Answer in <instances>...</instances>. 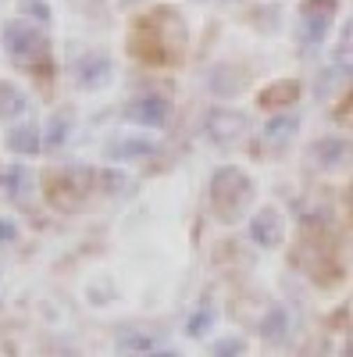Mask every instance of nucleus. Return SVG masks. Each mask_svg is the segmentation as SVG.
Returning a JSON list of instances; mask_svg holds the SVG:
<instances>
[{"label":"nucleus","instance_id":"nucleus-1","mask_svg":"<svg viewBox=\"0 0 353 357\" xmlns=\"http://www.w3.org/2000/svg\"><path fill=\"white\" fill-rule=\"evenodd\" d=\"M253 193V183L243 168H218L211 175V200H214V211L221 218H235L246 207Z\"/></svg>","mask_w":353,"mask_h":357},{"label":"nucleus","instance_id":"nucleus-2","mask_svg":"<svg viewBox=\"0 0 353 357\" xmlns=\"http://www.w3.org/2000/svg\"><path fill=\"white\" fill-rule=\"evenodd\" d=\"M0 43H4V50L15 57L18 65L33 61V57H40L47 50V36L43 29L33 25V22H22V18H11L4 22V29H0Z\"/></svg>","mask_w":353,"mask_h":357},{"label":"nucleus","instance_id":"nucleus-3","mask_svg":"<svg viewBox=\"0 0 353 357\" xmlns=\"http://www.w3.org/2000/svg\"><path fill=\"white\" fill-rule=\"evenodd\" d=\"M250 132V118L243 111H211L207 114V122H203V136H207L214 146H235L243 136Z\"/></svg>","mask_w":353,"mask_h":357},{"label":"nucleus","instance_id":"nucleus-4","mask_svg":"<svg viewBox=\"0 0 353 357\" xmlns=\"http://www.w3.org/2000/svg\"><path fill=\"white\" fill-rule=\"evenodd\" d=\"M336 18V4L332 0H307L300 11V40L304 43H321L332 29Z\"/></svg>","mask_w":353,"mask_h":357},{"label":"nucleus","instance_id":"nucleus-5","mask_svg":"<svg viewBox=\"0 0 353 357\" xmlns=\"http://www.w3.org/2000/svg\"><path fill=\"white\" fill-rule=\"evenodd\" d=\"M111 72H114V65H111V57H107L104 50H86L79 61L72 65V75H75V82H79L82 89H100V86H107V82H111Z\"/></svg>","mask_w":353,"mask_h":357},{"label":"nucleus","instance_id":"nucleus-6","mask_svg":"<svg viewBox=\"0 0 353 357\" xmlns=\"http://www.w3.org/2000/svg\"><path fill=\"white\" fill-rule=\"evenodd\" d=\"M282 232H285V222H282V211L279 207H260V211L250 218V240L264 250H272L282 243Z\"/></svg>","mask_w":353,"mask_h":357},{"label":"nucleus","instance_id":"nucleus-7","mask_svg":"<svg viewBox=\"0 0 353 357\" xmlns=\"http://www.w3.org/2000/svg\"><path fill=\"white\" fill-rule=\"evenodd\" d=\"M311 161L325 172H336V168H346L353 165V143L350 139H339V136H329V139H317L314 151H311Z\"/></svg>","mask_w":353,"mask_h":357},{"label":"nucleus","instance_id":"nucleus-8","mask_svg":"<svg viewBox=\"0 0 353 357\" xmlns=\"http://www.w3.org/2000/svg\"><path fill=\"white\" fill-rule=\"evenodd\" d=\"M125 118L136 126H150V129H161L168 122V100L161 97H139L125 107Z\"/></svg>","mask_w":353,"mask_h":357},{"label":"nucleus","instance_id":"nucleus-9","mask_svg":"<svg viewBox=\"0 0 353 357\" xmlns=\"http://www.w3.org/2000/svg\"><path fill=\"white\" fill-rule=\"evenodd\" d=\"M154 154H157V143L146 139V136H118L107 146L111 161H143V158H154Z\"/></svg>","mask_w":353,"mask_h":357},{"label":"nucleus","instance_id":"nucleus-10","mask_svg":"<svg viewBox=\"0 0 353 357\" xmlns=\"http://www.w3.org/2000/svg\"><path fill=\"white\" fill-rule=\"evenodd\" d=\"M4 190H8V197H11V200L25 204V200H33L36 178H33V172H29L25 165H11V168L4 172Z\"/></svg>","mask_w":353,"mask_h":357},{"label":"nucleus","instance_id":"nucleus-11","mask_svg":"<svg viewBox=\"0 0 353 357\" xmlns=\"http://www.w3.org/2000/svg\"><path fill=\"white\" fill-rule=\"evenodd\" d=\"M353 79V54H343V57H336V61L321 72V79H317V93L321 97H329V93H336L332 86H343V82H350Z\"/></svg>","mask_w":353,"mask_h":357},{"label":"nucleus","instance_id":"nucleus-12","mask_svg":"<svg viewBox=\"0 0 353 357\" xmlns=\"http://www.w3.org/2000/svg\"><path fill=\"white\" fill-rule=\"evenodd\" d=\"M297 132H300V118L297 114H279V118H272V122L264 126V139H268L272 146H285Z\"/></svg>","mask_w":353,"mask_h":357},{"label":"nucleus","instance_id":"nucleus-13","mask_svg":"<svg viewBox=\"0 0 353 357\" xmlns=\"http://www.w3.org/2000/svg\"><path fill=\"white\" fill-rule=\"evenodd\" d=\"M207 86L218 97H232V93H240V86H243V72H232L228 65H218V68L207 72Z\"/></svg>","mask_w":353,"mask_h":357},{"label":"nucleus","instance_id":"nucleus-14","mask_svg":"<svg viewBox=\"0 0 353 357\" xmlns=\"http://www.w3.org/2000/svg\"><path fill=\"white\" fill-rule=\"evenodd\" d=\"M29 100L15 82H0V122H11V118L25 114Z\"/></svg>","mask_w":353,"mask_h":357},{"label":"nucleus","instance_id":"nucleus-15","mask_svg":"<svg viewBox=\"0 0 353 357\" xmlns=\"http://www.w3.org/2000/svg\"><path fill=\"white\" fill-rule=\"evenodd\" d=\"M8 146H11L15 154H36L40 151V136H36L33 126H15L8 132Z\"/></svg>","mask_w":353,"mask_h":357},{"label":"nucleus","instance_id":"nucleus-16","mask_svg":"<svg viewBox=\"0 0 353 357\" xmlns=\"http://www.w3.org/2000/svg\"><path fill=\"white\" fill-rule=\"evenodd\" d=\"M285 333H289V314L282 307H272L268 314H264V321H260V336L264 340H282Z\"/></svg>","mask_w":353,"mask_h":357},{"label":"nucleus","instance_id":"nucleus-17","mask_svg":"<svg viewBox=\"0 0 353 357\" xmlns=\"http://www.w3.org/2000/svg\"><path fill=\"white\" fill-rule=\"evenodd\" d=\"M68 129H72L68 118H65V114H54L50 122H47V139H43L47 151H54V146H61V143L68 139Z\"/></svg>","mask_w":353,"mask_h":357},{"label":"nucleus","instance_id":"nucleus-18","mask_svg":"<svg viewBox=\"0 0 353 357\" xmlns=\"http://www.w3.org/2000/svg\"><path fill=\"white\" fill-rule=\"evenodd\" d=\"M246 354V340L243 336H221L211 343V357H243Z\"/></svg>","mask_w":353,"mask_h":357},{"label":"nucleus","instance_id":"nucleus-19","mask_svg":"<svg viewBox=\"0 0 353 357\" xmlns=\"http://www.w3.org/2000/svg\"><path fill=\"white\" fill-rule=\"evenodd\" d=\"M118 347H122V350H150L154 347V336L150 333H136V329H129V333H122V336H118Z\"/></svg>","mask_w":353,"mask_h":357},{"label":"nucleus","instance_id":"nucleus-20","mask_svg":"<svg viewBox=\"0 0 353 357\" xmlns=\"http://www.w3.org/2000/svg\"><path fill=\"white\" fill-rule=\"evenodd\" d=\"M214 325V307H200L193 318H189V325H186V333L189 336H203Z\"/></svg>","mask_w":353,"mask_h":357},{"label":"nucleus","instance_id":"nucleus-21","mask_svg":"<svg viewBox=\"0 0 353 357\" xmlns=\"http://www.w3.org/2000/svg\"><path fill=\"white\" fill-rule=\"evenodd\" d=\"M275 93H264L260 100L264 104H282V100H297V82H279V86H272Z\"/></svg>","mask_w":353,"mask_h":357},{"label":"nucleus","instance_id":"nucleus-22","mask_svg":"<svg viewBox=\"0 0 353 357\" xmlns=\"http://www.w3.org/2000/svg\"><path fill=\"white\" fill-rule=\"evenodd\" d=\"M104 175V186L111 190V193H122V190H129V178H125V172H100Z\"/></svg>","mask_w":353,"mask_h":357},{"label":"nucleus","instance_id":"nucleus-23","mask_svg":"<svg viewBox=\"0 0 353 357\" xmlns=\"http://www.w3.org/2000/svg\"><path fill=\"white\" fill-rule=\"evenodd\" d=\"M15 240H18V222L0 218V243H15Z\"/></svg>","mask_w":353,"mask_h":357},{"label":"nucleus","instance_id":"nucleus-24","mask_svg":"<svg viewBox=\"0 0 353 357\" xmlns=\"http://www.w3.org/2000/svg\"><path fill=\"white\" fill-rule=\"evenodd\" d=\"M22 8H25L29 15H36L40 22H47V18H50V11L43 8V0H22Z\"/></svg>","mask_w":353,"mask_h":357},{"label":"nucleus","instance_id":"nucleus-25","mask_svg":"<svg viewBox=\"0 0 353 357\" xmlns=\"http://www.w3.org/2000/svg\"><path fill=\"white\" fill-rule=\"evenodd\" d=\"M146 357H179V354H175V350H150Z\"/></svg>","mask_w":353,"mask_h":357}]
</instances>
